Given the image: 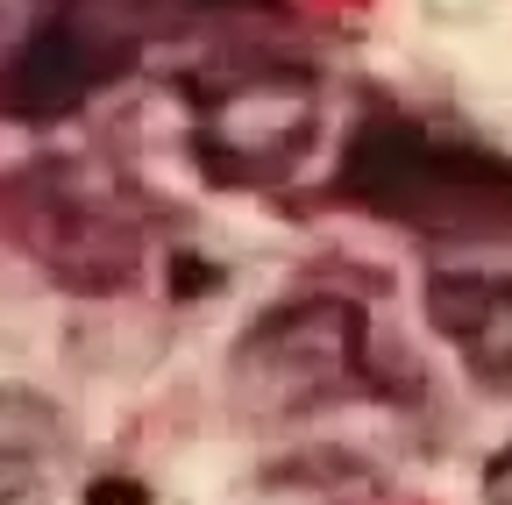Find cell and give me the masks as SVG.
I'll use <instances>...</instances> for the list:
<instances>
[{
    "mask_svg": "<svg viewBox=\"0 0 512 505\" xmlns=\"http://www.w3.org/2000/svg\"><path fill=\"white\" fill-rule=\"evenodd\" d=\"M370 385V328L356 299H292L271 306L235 342V399L264 420H299L342 406Z\"/></svg>",
    "mask_w": 512,
    "mask_h": 505,
    "instance_id": "cell-2",
    "label": "cell"
},
{
    "mask_svg": "<svg viewBox=\"0 0 512 505\" xmlns=\"http://www.w3.org/2000/svg\"><path fill=\"white\" fill-rule=\"evenodd\" d=\"M484 505H512V449L491 456V470H484Z\"/></svg>",
    "mask_w": 512,
    "mask_h": 505,
    "instance_id": "cell-8",
    "label": "cell"
},
{
    "mask_svg": "<svg viewBox=\"0 0 512 505\" xmlns=\"http://www.w3.org/2000/svg\"><path fill=\"white\" fill-rule=\"evenodd\" d=\"M64 449V413L29 385H0V505H43L64 477Z\"/></svg>",
    "mask_w": 512,
    "mask_h": 505,
    "instance_id": "cell-7",
    "label": "cell"
},
{
    "mask_svg": "<svg viewBox=\"0 0 512 505\" xmlns=\"http://www.w3.org/2000/svg\"><path fill=\"white\" fill-rule=\"evenodd\" d=\"M342 200L434 235V242H498L512 235V164L477 143V136H448L434 121L413 114H370L356 143L342 150Z\"/></svg>",
    "mask_w": 512,
    "mask_h": 505,
    "instance_id": "cell-1",
    "label": "cell"
},
{
    "mask_svg": "<svg viewBox=\"0 0 512 505\" xmlns=\"http://www.w3.org/2000/svg\"><path fill=\"white\" fill-rule=\"evenodd\" d=\"M320 136V86L299 65L242 57L192 86V150L221 185H278Z\"/></svg>",
    "mask_w": 512,
    "mask_h": 505,
    "instance_id": "cell-3",
    "label": "cell"
},
{
    "mask_svg": "<svg viewBox=\"0 0 512 505\" xmlns=\"http://www.w3.org/2000/svg\"><path fill=\"white\" fill-rule=\"evenodd\" d=\"M427 313L484 385L512 399V271H484V264L434 271L427 278Z\"/></svg>",
    "mask_w": 512,
    "mask_h": 505,
    "instance_id": "cell-6",
    "label": "cell"
},
{
    "mask_svg": "<svg viewBox=\"0 0 512 505\" xmlns=\"http://www.w3.org/2000/svg\"><path fill=\"white\" fill-rule=\"evenodd\" d=\"M8 228L22 249H36V264H50L72 285H114L136 264V214L107 178L79 164H43L8 193Z\"/></svg>",
    "mask_w": 512,
    "mask_h": 505,
    "instance_id": "cell-5",
    "label": "cell"
},
{
    "mask_svg": "<svg viewBox=\"0 0 512 505\" xmlns=\"http://www.w3.org/2000/svg\"><path fill=\"white\" fill-rule=\"evenodd\" d=\"M157 15V0H57L0 72V107L15 121H57L86 107L107 79L136 65Z\"/></svg>",
    "mask_w": 512,
    "mask_h": 505,
    "instance_id": "cell-4",
    "label": "cell"
}]
</instances>
